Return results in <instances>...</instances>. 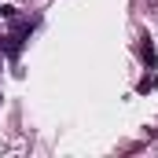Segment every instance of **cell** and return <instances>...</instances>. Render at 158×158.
<instances>
[{
    "label": "cell",
    "mask_w": 158,
    "mask_h": 158,
    "mask_svg": "<svg viewBox=\"0 0 158 158\" xmlns=\"http://www.w3.org/2000/svg\"><path fill=\"white\" fill-rule=\"evenodd\" d=\"M19 48H22V37L19 33H7V37L0 40V52L4 55H19Z\"/></svg>",
    "instance_id": "cell-1"
},
{
    "label": "cell",
    "mask_w": 158,
    "mask_h": 158,
    "mask_svg": "<svg viewBox=\"0 0 158 158\" xmlns=\"http://www.w3.org/2000/svg\"><path fill=\"white\" fill-rule=\"evenodd\" d=\"M140 55H143V63H147V70H151V66H155V48H151V40L140 44Z\"/></svg>",
    "instance_id": "cell-2"
}]
</instances>
